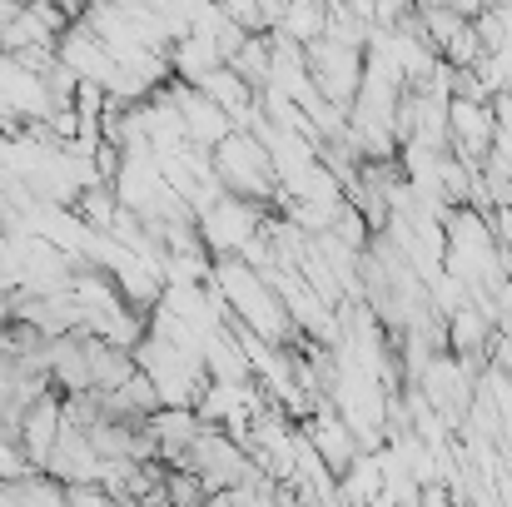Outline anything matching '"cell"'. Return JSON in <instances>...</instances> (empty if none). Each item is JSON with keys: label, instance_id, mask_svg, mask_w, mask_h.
I'll list each match as a JSON object with an SVG mask.
<instances>
[{"label": "cell", "instance_id": "6da1fadb", "mask_svg": "<svg viewBox=\"0 0 512 507\" xmlns=\"http://www.w3.org/2000/svg\"><path fill=\"white\" fill-rule=\"evenodd\" d=\"M80 5H85V0H80Z\"/></svg>", "mask_w": 512, "mask_h": 507}]
</instances>
